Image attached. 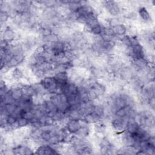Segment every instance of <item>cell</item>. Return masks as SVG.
Returning a JSON list of instances; mask_svg holds the SVG:
<instances>
[{
	"label": "cell",
	"instance_id": "10",
	"mask_svg": "<svg viewBox=\"0 0 155 155\" xmlns=\"http://www.w3.org/2000/svg\"><path fill=\"white\" fill-rule=\"evenodd\" d=\"M93 113L97 115L99 118H101L102 116H104V109L103 107L101 106H95V108H94V112Z\"/></svg>",
	"mask_w": 155,
	"mask_h": 155
},
{
	"label": "cell",
	"instance_id": "11",
	"mask_svg": "<svg viewBox=\"0 0 155 155\" xmlns=\"http://www.w3.org/2000/svg\"><path fill=\"white\" fill-rule=\"evenodd\" d=\"M18 121V118L15 116L13 115H9L7 119H6V122L7 123L12 127L14 124H15Z\"/></svg>",
	"mask_w": 155,
	"mask_h": 155
},
{
	"label": "cell",
	"instance_id": "13",
	"mask_svg": "<svg viewBox=\"0 0 155 155\" xmlns=\"http://www.w3.org/2000/svg\"><path fill=\"white\" fill-rule=\"evenodd\" d=\"M12 76L15 80H19L23 76V72H22V71L19 69L16 68L14 69L12 73Z\"/></svg>",
	"mask_w": 155,
	"mask_h": 155
},
{
	"label": "cell",
	"instance_id": "16",
	"mask_svg": "<svg viewBox=\"0 0 155 155\" xmlns=\"http://www.w3.org/2000/svg\"><path fill=\"white\" fill-rule=\"evenodd\" d=\"M110 24L112 27V28H113V27L119 25L120 23H119V21L118 19L113 18V19H112L111 20H110Z\"/></svg>",
	"mask_w": 155,
	"mask_h": 155
},
{
	"label": "cell",
	"instance_id": "6",
	"mask_svg": "<svg viewBox=\"0 0 155 155\" xmlns=\"http://www.w3.org/2000/svg\"><path fill=\"white\" fill-rule=\"evenodd\" d=\"M15 39V33L10 29H6L4 30L3 34V39L7 42L12 41Z\"/></svg>",
	"mask_w": 155,
	"mask_h": 155
},
{
	"label": "cell",
	"instance_id": "14",
	"mask_svg": "<svg viewBox=\"0 0 155 155\" xmlns=\"http://www.w3.org/2000/svg\"><path fill=\"white\" fill-rule=\"evenodd\" d=\"M102 31H103V27L100 24H98L92 29L91 33H92V34H93L94 35H98L101 34Z\"/></svg>",
	"mask_w": 155,
	"mask_h": 155
},
{
	"label": "cell",
	"instance_id": "12",
	"mask_svg": "<svg viewBox=\"0 0 155 155\" xmlns=\"http://www.w3.org/2000/svg\"><path fill=\"white\" fill-rule=\"evenodd\" d=\"M18 124L19 128L24 127L29 124V121L24 118H19L18 119Z\"/></svg>",
	"mask_w": 155,
	"mask_h": 155
},
{
	"label": "cell",
	"instance_id": "8",
	"mask_svg": "<svg viewBox=\"0 0 155 155\" xmlns=\"http://www.w3.org/2000/svg\"><path fill=\"white\" fill-rule=\"evenodd\" d=\"M115 35H117L119 36L124 35L126 33V27L122 24H119L113 28H112Z\"/></svg>",
	"mask_w": 155,
	"mask_h": 155
},
{
	"label": "cell",
	"instance_id": "4",
	"mask_svg": "<svg viewBox=\"0 0 155 155\" xmlns=\"http://www.w3.org/2000/svg\"><path fill=\"white\" fill-rule=\"evenodd\" d=\"M35 154H57V153L55 151L52 147L47 146H42L39 147Z\"/></svg>",
	"mask_w": 155,
	"mask_h": 155
},
{
	"label": "cell",
	"instance_id": "1",
	"mask_svg": "<svg viewBox=\"0 0 155 155\" xmlns=\"http://www.w3.org/2000/svg\"><path fill=\"white\" fill-rule=\"evenodd\" d=\"M104 3V6L110 14H112V15H117L119 13V7L116 2L107 1Z\"/></svg>",
	"mask_w": 155,
	"mask_h": 155
},
{
	"label": "cell",
	"instance_id": "5",
	"mask_svg": "<svg viewBox=\"0 0 155 155\" xmlns=\"http://www.w3.org/2000/svg\"><path fill=\"white\" fill-rule=\"evenodd\" d=\"M139 14L142 19L146 22L151 21V16L145 7H141L139 10Z\"/></svg>",
	"mask_w": 155,
	"mask_h": 155
},
{
	"label": "cell",
	"instance_id": "9",
	"mask_svg": "<svg viewBox=\"0 0 155 155\" xmlns=\"http://www.w3.org/2000/svg\"><path fill=\"white\" fill-rule=\"evenodd\" d=\"M40 138L41 139L45 142H49L51 138V134H50V130H44L41 131V136Z\"/></svg>",
	"mask_w": 155,
	"mask_h": 155
},
{
	"label": "cell",
	"instance_id": "15",
	"mask_svg": "<svg viewBox=\"0 0 155 155\" xmlns=\"http://www.w3.org/2000/svg\"><path fill=\"white\" fill-rule=\"evenodd\" d=\"M8 17H9V15H8L7 12H6V11L1 10V24L6 23V21L7 20Z\"/></svg>",
	"mask_w": 155,
	"mask_h": 155
},
{
	"label": "cell",
	"instance_id": "7",
	"mask_svg": "<svg viewBox=\"0 0 155 155\" xmlns=\"http://www.w3.org/2000/svg\"><path fill=\"white\" fill-rule=\"evenodd\" d=\"M11 92H12V96L15 99V101L19 100L23 96V90H22V88H15L11 90Z\"/></svg>",
	"mask_w": 155,
	"mask_h": 155
},
{
	"label": "cell",
	"instance_id": "3",
	"mask_svg": "<svg viewBox=\"0 0 155 155\" xmlns=\"http://www.w3.org/2000/svg\"><path fill=\"white\" fill-rule=\"evenodd\" d=\"M113 127L116 131H121L124 128L125 122L124 118L117 117L112 121Z\"/></svg>",
	"mask_w": 155,
	"mask_h": 155
},
{
	"label": "cell",
	"instance_id": "2",
	"mask_svg": "<svg viewBox=\"0 0 155 155\" xmlns=\"http://www.w3.org/2000/svg\"><path fill=\"white\" fill-rule=\"evenodd\" d=\"M67 127L68 131L71 133H76L81 128V124L78 120L71 119L67 123Z\"/></svg>",
	"mask_w": 155,
	"mask_h": 155
}]
</instances>
